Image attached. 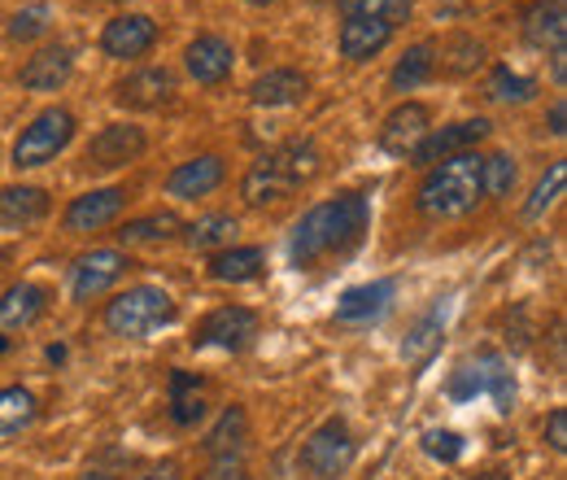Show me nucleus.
Instances as JSON below:
<instances>
[{
    "label": "nucleus",
    "instance_id": "nucleus-17",
    "mask_svg": "<svg viewBox=\"0 0 567 480\" xmlns=\"http://www.w3.org/2000/svg\"><path fill=\"white\" fill-rule=\"evenodd\" d=\"M398 284L393 279H371V284H358V288H346L341 302H337V324H371L389 310Z\"/></svg>",
    "mask_w": 567,
    "mask_h": 480
},
{
    "label": "nucleus",
    "instance_id": "nucleus-42",
    "mask_svg": "<svg viewBox=\"0 0 567 480\" xmlns=\"http://www.w3.org/2000/svg\"><path fill=\"white\" fill-rule=\"evenodd\" d=\"M136 480H184V477H179V468H175V463H157V468H148V472L136 477Z\"/></svg>",
    "mask_w": 567,
    "mask_h": 480
},
{
    "label": "nucleus",
    "instance_id": "nucleus-25",
    "mask_svg": "<svg viewBox=\"0 0 567 480\" xmlns=\"http://www.w3.org/2000/svg\"><path fill=\"white\" fill-rule=\"evenodd\" d=\"M49 214V193L31 184L0 188V227H31Z\"/></svg>",
    "mask_w": 567,
    "mask_h": 480
},
{
    "label": "nucleus",
    "instance_id": "nucleus-44",
    "mask_svg": "<svg viewBox=\"0 0 567 480\" xmlns=\"http://www.w3.org/2000/svg\"><path fill=\"white\" fill-rule=\"evenodd\" d=\"M49 362H66V345H49Z\"/></svg>",
    "mask_w": 567,
    "mask_h": 480
},
{
    "label": "nucleus",
    "instance_id": "nucleus-4",
    "mask_svg": "<svg viewBox=\"0 0 567 480\" xmlns=\"http://www.w3.org/2000/svg\"><path fill=\"white\" fill-rule=\"evenodd\" d=\"M175 315H179V310H175V297H171L166 288H157V284H136V288L118 293V297L105 306V328H110L114 337L144 341V337L171 328Z\"/></svg>",
    "mask_w": 567,
    "mask_h": 480
},
{
    "label": "nucleus",
    "instance_id": "nucleus-13",
    "mask_svg": "<svg viewBox=\"0 0 567 480\" xmlns=\"http://www.w3.org/2000/svg\"><path fill=\"white\" fill-rule=\"evenodd\" d=\"M432 132V114L420 101H402L398 110H389V119L380 123V149L393 157H411V149Z\"/></svg>",
    "mask_w": 567,
    "mask_h": 480
},
{
    "label": "nucleus",
    "instance_id": "nucleus-29",
    "mask_svg": "<svg viewBox=\"0 0 567 480\" xmlns=\"http://www.w3.org/2000/svg\"><path fill=\"white\" fill-rule=\"evenodd\" d=\"M179 232V218L171 210H153V214H141V218H127L118 227V241L123 245H153V241H171Z\"/></svg>",
    "mask_w": 567,
    "mask_h": 480
},
{
    "label": "nucleus",
    "instance_id": "nucleus-31",
    "mask_svg": "<svg viewBox=\"0 0 567 480\" xmlns=\"http://www.w3.org/2000/svg\"><path fill=\"white\" fill-rule=\"evenodd\" d=\"M476 362L485 371V394L494 398L497 415H511L515 411V376H511V367L502 362V354H481Z\"/></svg>",
    "mask_w": 567,
    "mask_h": 480
},
{
    "label": "nucleus",
    "instance_id": "nucleus-20",
    "mask_svg": "<svg viewBox=\"0 0 567 480\" xmlns=\"http://www.w3.org/2000/svg\"><path fill=\"white\" fill-rule=\"evenodd\" d=\"M71 74H74L71 44H44V49L22 67V88H31V92H58V88H66Z\"/></svg>",
    "mask_w": 567,
    "mask_h": 480
},
{
    "label": "nucleus",
    "instance_id": "nucleus-9",
    "mask_svg": "<svg viewBox=\"0 0 567 480\" xmlns=\"http://www.w3.org/2000/svg\"><path fill=\"white\" fill-rule=\"evenodd\" d=\"M489 136V119H463V123H450V127H436L427 132L415 149H411V162L415 166H436L454 153H472V144Z\"/></svg>",
    "mask_w": 567,
    "mask_h": 480
},
{
    "label": "nucleus",
    "instance_id": "nucleus-21",
    "mask_svg": "<svg viewBox=\"0 0 567 480\" xmlns=\"http://www.w3.org/2000/svg\"><path fill=\"white\" fill-rule=\"evenodd\" d=\"M184 67L197 83H223L236 67V49L223 35H197L184 53Z\"/></svg>",
    "mask_w": 567,
    "mask_h": 480
},
{
    "label": "nucleus",
    "instance_id": "nucleus-18",
    "mask_svg": "<svg viewBox=\"0 0 567 480\" xmlns=\"http://www.w3.org/2000/svg\"><path fill=\"white\" fill-rule=\"evenodd\" d=\"M306 92H310V79H306L301 70H288V67L267 70V74H258V79L249 83V101H254V105H267V110L301 105Z\"/></svg>",
    "mask_w": 567,
    "mask_h": 480
},
{
    "label": "nucleus",
    "instance_id": "nucleus-30",
    "mask_svg": "<svg viewBox=\"0 0 567 480\" xmlns=\"http://www.w3.org/2000/svg\"><path fill=\"white\" fill-rule=\"evenodd\" d=\"M441 337H445V310L436 306V310H427L424 319L406 333V341H402V358H406V362H424L432 349H441Z\"/></svg>",
    "mask_w": 567,
    "mask_h": 480
},
{
    "label": "nucleus",
    "instance_id": "nucleus-15",
    "mask_svg": "<svg viewBox=\"0 0 567 480\" xmlns=\"http://www.w3.org/2000/svg\"><path fill=\"white\" fill-rule=\"evenodd\" d=\"M223 175H227L223 157L202 153V157H193V162H179V166L166 175V193L179 197V202H197V197H210L214 188L223 184Z\"/></svg>",
    "mask_w": 567,
    "mask_h": 480
},
{
    "label": "nucleus",
    "instance_id": "nucleus-47",
    "mask_svg": "<svg viewBox=\"0 0 567 480\" xmlns=\"http://www.w3.org/2000/svg\"><path fill=\"white\" fill-rule=\"evenodd\" d=\"M4 349H9V337H0V354H4Z\"/></svg>",
    "mask_w": 567,
    "mask_h": 480
},
{
    "label": "nucleus",
    "instance_id": "nucleus-16",
    "mask_svg": "<svg viewBox=\"0 0 567 480\" xmlns=\"http://www.w3.org/2000/svg\"><path fill=\"white\" fill-rule=\"evenodd\" d=\"M519 31H524V40L533 44V49H564V35H567V9L564 0H533L528 9H524V18H519Z\"/></svg>",
    "mask_w": 567,
    "mask_h": 480
},
{
    "label": "nucleus",
    "instance_id": "nucleus-46",
    "mask_svg": "<svg viewBox=\"0 0 567 480\" xmlns=\"http://www.w3.org/2000/svg\"><path fill=\"white\" fill-rule=\"evenodd\" d=\"M79 480H118V477H110V472H83Z\"/></svg>",
    "mask_w": 567,
    "mask_h": 480
},
{
    "label": "nucleus",
    "instance_id": "nucleus-19",
    "mask_svg": "<svg viewBox=\"0 0 567 480\" xmlns=\"http://www.w3.org/2000/svg\"><path fill=\"white\" fill-rule=\"evenodd\" d=\"M44 310H49V288L35 279L9 284L0 293V328H31L35 319H44Z\"/></svg>",
    "mask_w": 567,
    "mask_h": 480
},
{
    "label": "nucleus",
    "instance_id": "nucleus-27",
    "mask_svg": "<svg viewBox=\"0 0 567 480\" xmlns=\"http://www.w3.org/2000/svg\"><path fill=\"white\" fill-rule=\"evenodd\" d=\"M35 415H40V402H35L31 389L4 385V389H0V441H9V437H18L22 428H31Z\"/></svg>",
    "mask_w": 567,
    "mask_h": 480
},
{
    "label": "nucleus",
    "instance_id": "nucleus-2",
    "mask_svg": "<svg viewBox=\"0 0 567 480\" xmlns=\"http://www.w3.org/2000/svg\"><path fill=\"white\" fill-rule=\"evenodd\" d=\"M319 144L315 140H288L280 149H271L267 157H258L249 166V175L240 180V193L249 206H267V202H284L292 188H301L315 171H319Z\"/></svg>",
    "mask_w": 567,
    "mask_h": 480
},
{
    "label": "nucleus",
    "instance_id": "nucleus-3",
    "mask_svg": "<svg viewBox=\"0 0 567 480\" xmlns=\"http://www.w3.org/2000/svg\"><path fill=\"white\" fill-rule=\"evenodd\" d=\"M481 166L485 157L481 153H454L436 166H427L424 184L415 193V206L424 218H458L481 202Z\"/></svg>",
    "mask_w": 567,
    "mask_h": 480
},
{
    "label": "nucleus",
    "instance_id": "nucleus-34",
    "mask_svg": "<svg viewBox=\"0 0 567 480\" xmlns=\"http://www.w3.org/2000/svg\"><path fill=\"white\" fill-rule=\"evenodd\" d=\"M411 9H415V0H341V13L346 18H380L393 31L411 18Z\"/></svg>",
    "mask_w": 567,
    "mask_h": 480
},
{
    "label": "nucleus",
    "instance_id": "nucleus-41",
    "mask_svg": "<svg viewBox=\"0 0 567 480\" xmlns=\"http://www.w3.org/2000/svg\"><path fill=\"white\" fill-rule=\"evenodd\" d=\"M546 441H550V450H559V455L567 450V411L564 407L550 411V419H546Z\"/></svg>",
    "mask_w": 567,
    "mask_h": 480
},
{
    "label": "nucleus",
    "instance_id": "nucleus-38",
    "mask_svg": "<svg viewBox=\"0 0 567 480\" xmlns=\"http://www.w3.org/2000/svg\"><path fill=\"white\" fill-rule=\"evenodd\" d=\"M454 402H472V398H481L485 394V371H481V362L476 367H458L454 376H450V389H445Z\"/></svg>",
    "mask_w": 567,
    "mask_h": 480
},
{
    "label": "nucleus",
    "instance_id": "nucleus-37",
    "mask_svg": "<svg viewBox=\"0 0 567 480\" xmlns=\"http://www.w3.org/2000/svg\"><path fill=\"white\" fill-rule=\"evenodd\" d=\"M53 9L49 4H31V9H18L13 18H9V40H35V35H44L53 22Z\"/></svg>",
    "mask_w": 567,
    "mask_h": 480
},
{
    "label": "nucleus",
    "instance_id": "nucleus-1",
    "mask_svg": "<svg viewBox=\"0 0 567 480\" xmlns=\"http://www.w3.org/2000/svg\"><path fill=\"white\" fill-rule=\"evenodd\" d=\"M367 223H371V206H367L362 193H341V197H332L323 206L306 210L301 223L292 227L288 263L297 272H315L328 258H346L350 249H358Z\"/></svg>",
    "mask_w": 567,
    "mask_h": 480
},
{
    "label": "nucleus",
    "instance_id": "nucleus-24",
    "mask_svg": "<svg viewBox=\"0 0 567 480\" xmlns=\"http://www.w3.org/2000/svg\"><path fill=\"white\" fill-rule=\"evenodd\" d=\"M262 272H267L262 245H227L210 258V279H218V284H249Z\"/></svg>",
    "mask_w": 567,
    "mask_h": 480
},
{
    "label": "nucleus",
    "instance_id": "nucleus-12",
    "mask_svg": "<svg viewBox=\"0 0 567 480\" xmlns=\"http://www.w3.org/2000/svg\"><path fill=\"white\" fill-rule=\"evenodd\" d=\"M245 437H249V415H245V407H223V415L214 419V428L206 432V455H210L218 477L240 463Z\"/></svg>",
    "mask_w": 567,
    "mask_h": 480
},
{
    "label": "nucleus",
    "instance_id": "nucleus-26",
    "mask_svg": "<svg viewBox=\"0 0 567 480\" xmlns=\"http://www.w3.org/2000/svg\"><path fill=\"white\" fill-rule=\"evenodd\" d=\"M202 419H206L202 376H193V371H171V423H175V428H197Z\"/></svg>",
    "mask_w": 567,
    "mask_h": 480
},
{
    "label": "nucleus",
    "instance_id": "nucleus-6",
    "mask_svg": "<svg viewBox=\"0 0 567 480\" xmlns=\"http://www.w3.org/2000/svg\"><path fill=\"white\" fill-rule=\"evenodd\" d=\"M71 140H74V114L62 110V105H53V110L35 114V119L22 127V136L13 144V166H18V171H35V166L53 162Z\"/></svg>",
    "mask_w": 567,
    "mask_h": 480
},
{
    "label": "nucleus",
    "instance_id": "nucleus-28",
    "mask_svg": "<svg viewBox=\"0 0 567 480\" xmlns=\"http://www.w3.org/2000/svg\"><path fill=\"white\" fill-rule=\"evenodd\" d=\"M432 70H436V49L432 44H411L402 58H398V67L389 70V88L393 92H415L420 83L432 79Z\"/></svg>",
    "mask_w": 567,
    "mask_h": 480
},
{
    "label": "nucleus",
    "instance_id": "nucleus-7",
    "mask_svg": "<svg viewBox=\"0 0 567 480\" xmlns=\"http://www.w3.org/2000/svg\"><path fill=\"white\" fill-rule=\"evenodd\" d=\"M254 337H258V315L249 306H218V310H210L202 319L193 345L197 349H227V354H236V349L254 345Z\"/></svg>",
    "mask_w": 567,
    "mask_h": 480
},
{
    "label": "nucleus",
    "instance_id": "nucleus-48",
    "mask_svg": "<svg viewBox=\"0 0 567 480\" xmlns=\"http://www.w3.org/2000/svg\"><path fill=\"white\" fill-rule=\"evenodd\" d=\"M245 4H271V0H245Z\"/></svg>",
    "mask_w": 567,
    "mask_h": 480
},
{
    "label": "nucleus",
    "instance_id": "nucleus-22",
    "mask_svg": "<svg viewBox=\"0 0 567 480\" xmlns=\"http://www.w3.org/2000/svg\"><path fill=\"white\" fill-rule=\"evenodd\" d=\"M171 92H175V74L166 67H144L118 83V101L132 110H157L171 101Z\"/></svg>",
    "mask_w": 567,
    "mask_h": 480
},
{
    "label": "nucleus",
    "instance_id": "nucleus-32",
    "mask_svg": "<svg viewBox=\"0 0 567 480\" xmlns=\"http://www.w3.org/2000/svg\"><path fill=\"white\" fill-rule=\"evenodd\" d=\"M236 241V218L231 214H206L188 223V245L193 249H227Z\"/></svg>",
    "mask_w": 567,
    "mask_h": 480
},
{
    "label": "nucleus",
    "instance_id": "nucleus-14",
    "mask_svg": "<svg viewBox=\"0 0 567 480\" xmlns=\"http://www.w3.org/2000/svg\"><path fill=\"white\" fill-rule=\"evenodd\" d=\"M127 210V193L123 188H96V193H83L66 206V232L83 236V232H101L110 227L118 214Z\"/></svg>",
    "mask_w": 567,
    "mask_h": 480
},
{
    "label": "nucleus",
    "instance_id": "nucleus-11",
    "mask_svg": "<svg viewBox=\"0 0 567 480\" xmlns=\"http://www.w3.org/2000/svg\"><path fill=\"white\" fill-rule=\"evenodd\" d=\"M144 149H148V140H144L141 127H132V123H110V127H101L96 136L87 140V162H92L96 171H118V166L136 162Z\"/></svg>",
    "mask_w": 567,
    "mask_h": 480
},
{
    "label": "nucleus",
    "instance_id": "nucleus-39",
    "mask_svg": "<svg viewBox=\"0 0 567 480\" xmlns=\"http://www.w3.org/2000/svg\"><path fill=\"white\" fill-rule=\"evenodd\" d=\"M424 450L432 455V459H441V463H454V459L463 455V437H458V432H450V428H427Z\"/></svg>",
    "mask_w": 567,
    "mask_h": 480
},
{
    "label": "nucleus",
    "instance_id": "nucleus-49",
    "mask_svg": "<svg viewBox=\"0 0 567 480\" xmlns=\"http://www.w3.org/2000/svg\"><path fill=\"white\" fill-rule=\"evenodd\" d=\"M231 480H249V477H231Z\"/></svg>",
    "mask_w": 567,
    "mask_h": 480
},
{
    "label": "nucleus",
    "instance_id": "nucleus-40",
    "mask_svg": "<svg viewBox=\"0 0 567 480\" xmlns=\"http://www.w3.org/2000/svg\"><path fill=\"white\" fill-rule=\"evenodd\" d=\"M450 49H458V53H463V58H454V62H450L454 74H467L472 67H481V62H485V49H481L476 40H454Z\"/></svg>",
    "mask_w": 567,
    "mask_h": 480
},
{
    "label": "nucleus",
    "instance_id": "nucleus-36",
    "mask_svg": "<svg viewBox=\"0 0 567 480\" xmlns=\"http://www.w3.org/2000/svg\"><path fill=\"white\" fill-rule=\"evenodd\" d=\"M564 175H567V166L564 162H555L542 180H537V188H533V197L524 202V218H542L546 210L559 202V193H564Z\"/></svg>",
    "mask_w": 567,
    "mask_h": 480
},
{
    "label": "nucleus",
    "instance_id": "nucleus-35",
    "mask_svg": "<svg viewBox=\"0 0 567 480\" xmlns=\"http://www.w3.org/2000/svg\"><path fill=\"white\" fill-rule=\"evenodd\" d=\"M515 180H519V166H515V157H511V153H494V157H485V166H481V188H485V193H494V197H511V193H515Z\"/></svg>",
    "mask_w": 567,
    "mask_h": 480
},
{
    "label": "nucleus",
    "instance_id": "nucleus-43",
    "mask_svg": "<svg viewBox=\"0 0 567 480\" xmlns=\"http://www.w3.org/2000/svg\"><path fill=\"white\" fill-rule=\"evenodd\" d=\"M564 123H567V105L564 101H555V105H550V136H564L567 132Z\"/></svg>",
    "mask_w": 567,
    "mask_h": 480
},
{
    "label": "nucleus",
    "instance_id": "nucleus-5",
    "mask_svg": "<svg viewBox=\"0 0 567 480\" xmlns=\"http://www.w3.org/2000/svg\"><path fill=\"white\" fill-rule=\"evenodd\" d=\"M358 455V441L354 432H350V423L341 419V415H328L306 441H301V472L310 480H337L350 472V463H354Z\"/></svg>",
    "mask_w": 567,
    "mask_h": 480
},
{
    "label": "nucleus",
    "instance_id": "nucleus-45",
    "mask_svg": "<svg viewBox=\"0 0 567 480\" xmlns=\"http://www.w3.org/2000/svg\"><path fill=\"white\" fill-rule=\"evenodd\" d=\"M9 263H13V249H4V245H0V272H4Z\"/></svg>",
    "mask_w": 567,
    "mask_h": 480
},
{
    "label": "nucleus",
    "instance_id": "nucleus-10",
    "mask_svg": "<svg viewBox=\"0 0 567 480\" xmlns=\"http://www.w3.org/2000/svg\"><path fill=\"white\" fill-rule=\"evenodd\" d=\"M153 44H157V22L144 18V13H118V18L105 22V31H101V49H105V58H114V62L144 58Z\"/></svg>",
    "mask_w": 567,
    "mask_h": 480
},
{
    "label": "nucleus",
    "instance_id": "nucleus-8",
    "mask_svg": "<svg viewBox=\"0 0 567 480\" xmlns=\"http://www.w3.org/2000/svg\"><path fill=\"white\" fill-rule=\"evenodd\" d=\"M127 267H132V258L123 249H92V254H83L71 267V297L74 302L101 297L110 284H118L127 275Z\"/></svg>",
    "mask_w": 567,
    "mask_h": 480
},
{
    "label": "nucleus",
    "instance_id": "nucleus-33",
    "mask_svg": "<svg viewBox=\"0 0 567 480\" xmlns=\"http://www.w3.org/2000/svg\"><path fill=\"white\" fill-rule=\"evenodd\" d=\"M489 96L502 101V105H524V101L537 96V79H528V74H519V70L511 67H494V74H489Z\"/></svg>",
    "mask_w": 567,
    "mask_h": 480
},
{
    "label": "nucleus",
    "instance_id": "nucleus-23",
    "mask_svg": "<svg viewBox=\"0 0 567 480\" xmlns=\"http://www.w3.org/2000/svg\"><path fill=\"white\" fill-rule=\"evenodd\" d=\"M393 40V27L380 18H346L341 22V53L350 62H371L375 53H384Z\"/></svg>",
    "mask_w": 567,
    "mask_h": 480
}]
</instances>
